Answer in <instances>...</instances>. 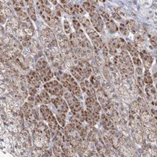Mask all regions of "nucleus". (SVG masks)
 I'll return each instance as SVG.
<instances>
[{
    "instance_id": "33",
    "label": "nucleus",
    "mask_w": 157,
    "mask_h": 157,
    "mask_svg": "<svg viewBox=\"0 0 157 157\" xmlns=\"http://www.w3.org/2000/svg\"><path fill=\"white\" fill-rule=\"evenodd\" d=\"M98 14L105 19V21H108L110 20V16H109V14L105 12V10H103L102 9H101V8L98 9Z\"/></svg>"
},
{
    "instance_id": "25",
    "label": "nucleus",
    "mask_w": 157,
    "mask_h": 157,
    "mask_svg": "<svg viewBox=\"0 0 157 157\" xmlns=\"http://www.w3.org/2000/svg\"><path fill=\"white\" fill-rule=\"evenodd\" d=\"M86 34L88 35V36L91 39V40L94 39H95V38L98 37V36H100V35H98V32H97V31H96L95 30L92 28H86Z\"/></svg>"
},
{
    "instance_id": "16",
    "label": "nucleus",
    "mask_w": 157,
    "mask_h": 157,
    "mask_svg": "<svg viewBox=\"0 0 157 157\" xmlns=\"http://www.w3.org/2000/svg\"><path fill=\"white\" fill-rule=\"evenodd\" d=\"M126 51L131 54L133 57H138L139 56V52L138 50V47L136 46V45L134 43H131V42H128L126 43Z\"/></svg>"
},
{
    "instance_id": "26",
    "label": "nucleus",
    "mask_w": 157,
    "mask_h": 157,
    "mask_svg": "<svg viewBox=\"0 0 157 157\" xmlns=\"http://www.w3.org/2000/svg\"><path fill=\"white\" fill-rule=\"evenodd\" d=\"M152 62H153V58L150 55H148L146 58L143 60V63H144V65H145V68L146 70H148L149 68H151Z\"/></svg>"
},
{
    "instance_id": "19",
    "label": "nucleus",
    "mask_w": 157,
    "mask_h": 157,
    "mask_svg": "<svg viewBox=\"0 0 157 157\" xmlns=\"http://www.w3.org/2000/svg\"><path fill=\"white\" fill-rule=\"evenodd\" d=\"M83 118H84V120L86 121V123L90 126H95L96 123H97L95 120H94V118L92 117V116L90 115V113L86 109V110L83 109Z\"/></svg>"
},
{
    "instance_id": "14",
    "label": "nucleus",
    "mask_w": 157,
    "mask_h": 157,
    "mask_svg": "<svg viewBox=\"0 0 157 157\" xmlns=\"http://www.w3.org/2000/svg\"><path fill=\"white\" fill-rule=\"evenodd\" d=\"M84 83H85V86H86V94H87V97H90L93 98L97 99V93H96L95 90L92 86V84L89 82L88 80H84Z\"/></svg>"
},
{
    "instance_id": "6",
    "label": "nucleus",
    "mask_w": 157,
    "mask_h": 157,
    "mask_svg": "<svg viewBox=\"0 0 157 157\" xmlns=\"http://www.w3.org/2000/svg\"><path fill=\"white\" fill-rule=\"evenodd\" d=\"M12 57L13 61L16 63L17 66L18 68H21L24 70H27L28 68V64L27 62V60L25 58V57L22 55L21 53H17L12 54Z\"/></svg>"
},
{
    "instance_id": "32",
    "label": "nucleus",
    "mask_w": 157,
    "mask_h": 157,
    "mask_svg": "<svg viewBox=\"0 0 157 157\" xmlns=\"http://www.w3.org/2000/svg\"><path fill=\"white\" fill-rule=\"evenodd\" d=\"M53 154L55 156H61V146L57 145H53Z\"/></svg>"
},
{
    "instance_id": "42",
    "label": "nucleus",
    "mask_w": 157,
    "mask_h": 157,
    "mask_svg": "<svg viewBox=\"0 0 157 157\" xmlns=\"http://www.w3.org/2000/svg\"><path fill=\"white\" fill-rule=\"evenodd\" d=\"M132 63H134V65H135L138 67H141L142 66V61L139 58H138V57H133Z\"/></svg>"
},
{
    "instance_id": "9",
    "label": "nucleus",
    "mask_w": 157,
    "mask_h": 157,
    "mask_svg": "<svg viewBox=\"0 0 157 157\" xmlns=\"http://www.w3.org/2000/svg\"><path fill=\"white\" fill-rule=\"evenodd\" d=\"M101 120H102V124L103 126V128L105 130L110 131V130H116V126H115L113 121L105 113H103L101 116Z\"/></svg>"
},
{
    "instance_id": "12",
    "label": "nucleus",
    "mask_w": 157,
    "mask_h": 157,
    "mask_svg": "<svg viewBox=\"0 0 157 157\" xmlns=\"http://www.w3.org/2000/svg\"><path fill=\"white\" fill-rule=\"evenodd\" d=\"M70 72H71V75L73 76V78L75 79L77 81L81 82V81L85 80V75H84L83 70L77 65L71 67L70 68Z\"/></svg>"
},
{
    "instance_id": "7",
    "label": "nucleus",
    "mask_w": 157,
    "mask_h": 157,
    "mask_svg": "<svg viewBox=\"0 0 157 157\" xmlns=\"http://www.w3.org/2000/svg\"><path fill=\"white\" fill-rule=\"evenodd\" d=\"M27 80L28 83L32 86H35V88H39L41 85V78L39 75L36 71H30L27 75Z\"/></svg>"
},
{
    "instance_id": "38",
    "label": "nucleus",
    "mask_w": 157,
    "mask_h": 157,
    "mask_svg": "<svg viewBox=\"0 0 157 157\" xmlns=\"http://www.w3.org/2000/svg\"><path fill=\"white\" fill-rule=\"evenodd\" d=\"M137 84H138V87L140 88L141 90H142V88L144 87V80L141 76H138L137 77Z\"/></svg>"
},
{
    "instance_id": "41",
    "label": "nucleus",
    "mask_w": 157,
    "mask_h": 157,
    "mask_svg": "<svg viewBox=\"0 0 157 157\" xmlns=\"http://www.w3.org/2000/svg\"><path fill=\"white\" fill-rule=\"evenodd\" d=\"M139 55H140V57H142V60H144V59L146 58L149 54H148V53L147 52L145 49H142V50L139 52Z\"/></svg>"
},
{
    "instance_id": "30",
    "label": "nucleus",
    "mask_w": 157,
    "mask_h": 157,
    "mask_svg": "<svg viewBox=\"0 0 157 157\" xmlns=\"http://www.w3.org/2000/svg\"><path fill=\"white\" fill-rule=\"evenodd\" d=\"M87 111L89 112L90 115L92 116V117L94 118V120H95L96 123L97 122H98L99 120H100V115H99L98 112H96L94 110H93V109H89V108H86Z\"/></svg>"
},
{
    "instance_id": "13",
    "label": "nucleus",
    "mask_w": 157,
    "mask_h": 157,
    "mask_svg": "<svg viewBox=\"0 0 157 157\" xmlns=\"http://www.w3.org/2000/svg\"><path fill=\"white\" fill-rule=\"evenodd\" d=\"M97 1H86L83 3V9L87 13H93L95 12L96 9H97Z\"/></svg>"
},
{
    "instance_id": "8",
    "label": "nucleus",
    "mask_w": 157,
    "mask_h": 157,
    "mask_svg": "<svg viewBox=\"0 0 157 157\" xmlns=\"http://www.w3.org/2000/svg\"><path fill=\"white\" fill-rule=\"evenodd\" d=\"M35 68V70H42V71H45L46 74L49 75V77L50 79H52L53 77V72L51 68L48 65V63L44 59L39 60Z\"/></svg>"
},
{
    "instance_id": "34",
    "label": "nucleus",
    "mask_w": 157,
    "mask_h": 157,
    "mask_svg": "<svg viewBox=\"0 0 157 157\" xmlns=\"http://www.w3.org/2000/svg\"><path fill=\"white\" fill-rule=\"evenodd\" d=\"M108 53L109 54H111V55H116V53H117V49L115 48L114 46H112L111 44V43L108 41Z\"/></svg>"
},
{
    "instance_id": "44",
    "label": "nucleus",
    "mask_w": 157,
    "mask_h": 157,
    "mask_svg": "<svg viewBox=\"0 0 157 157\" xmlns=\"http://www.w3.org/2000/svg\"><path fill=\"white\" fill-rule=\"evenodd\" d=\"M41 102H42V101H41V98H40V96L39 95L35 96V105H39Z\"/></svg>"
},
{
    "instance_id": "45",
    "label": "nucleus",
    "mask_w": 157,
    "mask_h": 157,
    "mask_svg": "<svg viewBox=\"0 0 157 157\" xmlns=\"http://www.w3.org/2000/svg\"><path fill=\"white\" fill-rule=\"evenodd\" d=\"M112 17H113V19L116 20V21H120V20H121V17L117 13H112Z\"/></svg>"
},
{
    "instance_id": "48",
    "label": "nucleus",
    "mask_w": 157,
    "mask_h": 157,
    "mask_svg": "<svg viewBox=\"0 0 157 157\" xmlns=\"http://www.w3.org/2000/svg\"><path fill=\"white\" fill-rule=\"evenodd\" d=\"M26 3H27V4H28V7H30V6H33V3H34L33 1H26Z\"/></svg>"
},
{
    "instance_id": "49",
    "label": "nucleus",
    "mask_w": 157,
    "mask_h": 157,
    "mask_svg": "<svg viewBox=\"0 0 157 157\" xmlns=\"http://www.w3.org/2000/svg\"><path fill=\"white\" fill-rule=\"evenodd\" d=\"M42 3H43V4L44 6H47V7H48V6L49 5V1H45V0H43V1H42Z\"/></svg>"
},
{
    "instance_id": "24",
    "label": "nucleus",
    "mask_w": 157,
    "mask_h": 157,
    "mask_svg": "<svg viewBox=\"0 0 157 157\" xmlns=\"http://www.w3.org/2000/svg\"><path fill=\"white\" fill-rule=\"evenodd\" d=\"M56 119L58 122L59 125L63 126H65V120H66V116H65V113H61V112H58L57 116H56Z\"/></svg>"
},
{
    "instance_id": "2",
    "label": "nucleus",
    "mask_w": 157,
    "mask_h": 157,
    "mask_svg": "<svg viewBox=\"0 0 157 157\" xmlns=\"http://www.w3.org/2000/svg\"><path fill=\"white\" fill-rule=\"evenodd\" d=\"M64 96L68 105V108H70L71 112H77L83 109L81 103L79 102L77 98L71 92H65Z\"/></svg>"
},
{
    "instance_id": "35",
    "label": "nucleus",
    "mask_w": 157,
    "mask_h": 157,
    "mask_svg": "<svg viewBox=\"0 0 157 157\" xmlns=\"http://www.w3.org/2000/svg\"><path fill=\"white\" fill-rule=\"evenodd\" d=\"M119 29H120V32L123 35H127L128 33H129V31L127 30V28H126L125 24L121 23L120 25V28H119Z\"/></svg>"
},
{
    "instance_id": "31",
    "label": "nucleus",
    "mask_w": 157,
    "mask_h": 157,
    "mask_svg": "<svg viewBox=\"0 0 157 157\" xmlns=\"http://www.w3.org/2000/svg\"><path fill=\"white\" fill-rule=\"evenodd\" d=\"M73 7H74V10L75 13H78L79 15H84L85 14V10L80 5L75 4V5H73Z\"/></svg>"
},
{
    "instance_id": "47",
    "label": "nucleus",
    "mask_w": 157,
    "mask_h": 157,
    "mask_svg": "<svg viewBox=\"0 0 157 157\" xmlns=\"http://www.w3.org/2000/svg\"><path fill=\"white\" fill-rule=\"evenodd\" d=\"M136 72H137V74L138 75V76L140 75H142V73H143V71H142V68L141 67H138V68H136Z\"/></svg>"
},
{
    "instance_id": "15",
    "label": "nucleus",
    "mask_w": 157,
    "mask_h": 157,
    "mask_svg": "<svg viewBox=\"0 0 157 157\" xmlns=\"http://www.w3.org/2000/svg\"><path fill=\"white\" fill-rule=\"evenodd\" d=\"M145 92L147 94V98L148 100H153L156 101V88L152 86V84H147L145 86Z\"/></svg>"
},
{
    "instance_id": "4",
    "label": "nucleus",
    "mask_w": 157,
    "mask_h": 157,
    "mask_svg": "<svg viewBox=\"0 0 157 157\" xmlns=\"http://www.w3.org/2000/svg\"><path fill=\"white\" fill-rule=\"evenodd\" d=\"M51 102L58 112H61V113H67L68 112V105L66 101H65L62 98L57 97L55 98L51 99Z\"/></svg>"
},
{
    "instance_id": "5",
    "label": "nucleus",
    "mask_w": 157,
    "mask_h": 157,
    "mask_svg": "<svg viewBox=\"0 0 157 157\" xmlns=\"http://www.w3.org/2000/svg\"><path fill=\"white\" fill-rule=\"evenodd\" d=\"M91 18V23H92L94 28H95L97 32H102L104 28V22L102 20V17L99 15L98 13H93L90 14Z\"/></svg>"
},
{
    "instance_id": "50",
    "label": "nucleus",
    "mask_w": 157,
    "mask_h": 157,
    "mask_svg": "<svg viewBox=\"0 0 157 157\" xmlns=\"http://www.w3.org/2000/svg\"><path fill=\"white\" fill-rule=\"evenodd\" d=\"M51 3H52L53 5H56V6L57 5V1H55V0H54V1H53H53H51Z\"/></svg>"
},
{
    "instance_id": "10",
    "label": "nucleus",
    "mask_w": 157,
    "mask_h": 157,
    "mask_svg": "<svg viewBox=\"0 0 157 157\" xmlns=\"http://www.w3.org/2000/svg\"><path fill=\"white\" fill-rule=\"evenodd\" d=\"M85 105H86V108H89V109H93L96 112H100L101 109H102V106L99 104V102L97 101V99L93 98L90 97H87L85 99Z\"/></svg>"
},
{
    "instance_id": "20",
    "label": "nucleus",
    "mask_w": 157,
    "mask_h": 157,
    "mask_svg": "<svg viewBox=\"0 0 157 157\" xmlns=\"http://www.w3.org/2000/svg\"><path fill=\"white\" fill-rule=\"evenodd\" d=\"M106 22V27H107V29L108 30V31L110 33H115L116 31H119V28H118L117 25L114 22L113 20H109L108 21Z\"/></svg>"
},
{
    "instance_id": "29",
    "label": "nucleus",
    "mask_w": 157,
    "mask_h": 157,
    "mask_svg": "<svg viewBox=\"0 0 157 157\" xmlns=\"http://www.w3.org/2000/svg\"><path fill=\"white\" fill-rule=\"evenodd\" d=\"M27 11H28V16L31 17L34 21H36V15H35V9L33 6H30V7H28V9H27Z\"/></svg>"
},
{
    "instance_id": "40",
    "label": "nucleus",
    "mask_w": 157,
    "mask_h": 157,
    "mask_svg": "<svg viewBox=\"0 0 157 157\" xmlns=\"http://www.w3.org/2000/svg\"><path fill=\"white\" fill-rule=\"evenodd\" d=\"M72 24H73V27H74V28L77 31V30H79V29H80V27H81V25H80V21H78V20H76V19H73L72 20Z\"/></svg>"
},
{
    "instance_id": "51",
    "label": "nucleus",
    "mask_w": 157,
    "mask_h": 157,
    "mask_svg": "<svg viewBox=\"0 0 157 157\" xmlns=\"http://www.w3.org/2000/svg\"><path fill=\"white\" fill-rule=\"evenodd\" d=\"M3 33H4V30H3V26H2V27H1V35H3Z\"/></svg>"
},
{
    "instance_id": "18",
    "label": "nucleus",
    "mask_w": 157,
    "mask_h": 157,
    "mask_svg": "<svg viewBox=\"0 0 157 157\" xmlns=\"http://www.w3.org/2000/svg\"><path fill=\"white\" fill-rule=\"evenodd\" d=\"M125 25H126L127 30L130 31L131 33H133V34H136L137 33L138 27L135 21H134V20H128V21H126Z\"/></svg>"
},
{
    "instance_id": "43",
    "label": "nucleus",
    "mask_w": 157,
    "mask_h": 157,
    "mask_svg": "<svg viewBox=\"0 0 157 157\" xmlns=\"http://www.w3.org/2000/svg\"><path fill=\"white\" fill-rule=\"evenodd\" d=\"M157 39H156V35H153L152 36L151 39H150V43L152 45V46H154V48L156 47V44H157Z\"/></svg>"
},
{
    "instance_id": "11",
    "label": "nucleus",
    "mask_w": 157,
    "mask_h": 157,
    "mask_svg": "<svg viewBox=\"0 0 157 157\" xmlns=\"http://www.w3.org/2000/svg\"><path fill=\"white\" fill-rule=\"evenodd\" d=\"M39 112L41 115H42L43 119L46 122H50L51 120L55 118L51 110H49V108L46 105H40Z\"/></svg>"
},
{
    "instance_id": "36",
    "label": "nucleus",
    "mask_w": 157,
    "mask_h": 157,
    "mask_svg": "<svg viewBox=\"0 0 157 157\" xmlns=\"http://www.w3.org/2000/svg\"><path fill=\"white\" fill-rule=\"evenodd\" d=\"M28 94L30 96H31V97H34V96H36L37 95V89L35 87V86H30L29 88H28Z\"/></svg>"
},
{
    "instance_id": "46",
    "label": "nucleus",
    "mask_w": 157,
    "mask_h": 157,
    "mask_svg": "<svg viewBox=\"0 0 157 157\" xmlns=\"http://www.w3.org/2000/svg\"><path fill=\"white\" fill-rule=\"evenodd\" d=\"M6 23V15L3 13V10H1V24L3 25Z\"/></svg>"
},
{
    "instance_id": "1",
    "label": "nucleus",
    "mask_w": 157,
    "mask_h": 157,
    "mask_svg": "<svg viewBox=\"0 0 157 157\" xmlns=\"http://www.w3.org/2000/svg\"><path fill=\"white\" fill-rule=\"evenodd\" d=\"M43 86H44V89L51 95L56 96V97H61L64 95V93H65L64 87L61 83H59L57 80L45 83Z\"/></svg>"
},
{
    "instance_id": "21",
    "label": "nucleus",
    "mask_w": 157,
    "mask_h": 157,
    "mask_svg": "<svg viewBox=\"0 0 157 157\" xmlns=\"http://www.w3.org/2000/svg\"><path fill=\"white\" fill-rule=\"evenodd\" d=\"M39 96L40 98H41V101H42L43 104H49L50 102H51V100L49 98V94H48V92L46 91V90H41Z\"/></svg>"
},
{
    "instance_id": "3",
    "label": "nucleus",
    "mask_w": 157,
    "mask_h": 157,
    "mask_svg": "<svg viewBox=\"0 0 157 157\" xmlns=\"http://www.w3.org/2000/svg\"><path fill=\"white\" fill-rule=\"evenodd\" d=\"M65 79L68 81V90L69 92H71L72 94H74L76 98H83V95L80 90V88L76 81L71 75L68 74V73H65Z\"/></svg>"
},
{
    "instance_id": "37",
    "label": "nucleus",
    "mask_w": 157,
    "mask_h": 157,
    "mask_svg": "<svg viewBox=\"0 0 157 157\" xmlns=\"http://www.w3.org/2000/svg\"><path fill=\"white\" fill-rule=\"evenodd\" d=\"M64 28H65V31L66 34H70V33H71V27H70L69 23H68V21L67 20H65V21H64Z\"/></svg>"
},
{
    "instance_id": "17",
    "label": "nucleus",
    "mask_w": 157,
    "mask_h": 157,
    "mask_svg": "<svg viewBox=\"0 0 157 157\" xmlns=\"http://www.w3.org/2000/svg\"><path fill=\"white\" fill-rule=\"evenodd\" d=\"M69 41L71 45L73 47V49H77L80 47V39L76 32H72L69 36Z\"/></svg>"
},
{
    "instance_id": "39",
    "label": "nucleus",
    "mask_w": 157,
    "mask_h": 157,
    "mask_svg": "<svg viewBox=\"0 0 157 157\" xmlns=\"http://www.w3.org/2000/svg\"><path fill=\"white\" fill-rule=\"evenodd\" d=\"M62 11H64L63 6H61L60 4H57V5L56 6V13H57V17H61Z\"/></svg>"
},
{
    "instance_id": "28",
    "label": "nucleus",
    "mask_w": 157,
    "mask_h": 157,
    "mask_svg": "<svg viewBox=\"0 0 157 157\" xmlns=\"http://www.w3.org/2000/svg\"><path fill=\"white\" fill-rule=\"evenodd\" d=\"M90 82L92 84V86H94V89H98V88L101 87V83H100L99 80H98V79H97L95 76H94V75H91V76L90 77Z\"/></svg>"
},
{
    "instance_id": "27",
    "label": "nucleus",
    "mask_w": 157,
    "mask_h": 157,
    "mask_svg": "<svg viewBox=\"0 0 157 157\" xmlns=\"http://www.w3.org/2000/svg\"><path fill=\"white\" fill-rule=\"evenodd\" d=\"M143 80H144V83H145L146 84H152V83H153L151 74H150L148 70L145 69V72H144V79H143Z\"/></svg>"
},
{
    "instance_id": "22",
    "label": "nucleus",
    "mask_w": 157,
    "mask_h": 157,
    "mask_svg": "<svg viewBox=\"0 0 157 157\" xmlns=\"http://www.w3.org/2000/svg\"><path fill=\"white\" fill-rule=\"evenodd\" d=\"M63 8H64V11H65L69 15L74 16L75 14V12L74 10V7L70 3H67L66 4H64Z\"/></svg>"
},
{
    "instance_id": "23",
    "label": "nucleus",
    "mask_w": 157,
    "mask_h": 157,
    "mask_svg": "<svg viewBox=\"0 0 157 157\" xmlns=\"http://www.w3.org/2000/svg\"><path fill=\"white\" fill-rule=\"evenodd\" d=\"M78 21H80V23L81 22V24L83 25V27L85 28H91V23H90V21L86 18L85 16H83V17L80 16L79 18H78Z\"/></svg>"
}]
</instances>
